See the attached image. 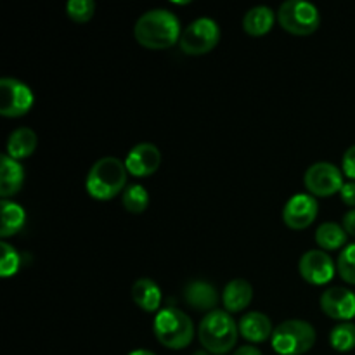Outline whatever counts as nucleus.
I'll return each mask as SVG.
<instances>
[{
  "label": "nucleus",
  "instance_id": "nucleus-1",
  "mask_svg": "<svg viewBox=\"0 0 355 355\" xmlns=\"http://www.w3.org/2000/svg\"><path fill=\"white\" fill-rule=\"evenodd\" d=\"M180 21L172 10L151 9L142 14L134 26V37L142 47L162 51L180 40Z\"/></svg>",
  "mask_w": 355,
  "mask_h": 355
},
{
  "label": "nucleus",
  "instance_id": "nucleus-2",
  "mask_svg": "<svg viewBox=\"0 0 355 355\" xmlns=\"http://www.w3.org/2000/svg\"><path fill=\"white\" fill-rule=\"evenodd\" d=\"M127 173L128 170L121 159L114 156H104L90 166L85 180L87 193L97 201L113 200L125 191Z\"/></svg>",
  "mask_w": 355,
  "mask_h": 355
},
{
  "label": "nucleus",
  "instance_id": "nucleus-3",
  "mask_svg": "<svg viewBox=\"0 0 355 355\" xmlns=\"http://www.w3.org/2000/svg\"><path fill=\"white\" fill-rule=\"evenodd\" d=\"M239 328L231 314L225 311H211L198 326V338L207 352L222 355L236 347Z\"/></svg>",
  "mask_w": 355,
  "mask_h": 355
},
{
  "label": "nucleus",
  "instance_id": "nucleus-4",
  "mask_svg": "<svg viewBox=\"0 0 355 355\" xmlns=\"http://www.w3.org/2000/svg\"><path fill=\"white\" fill-rule=\"evenodd\" d=\"M153 329H155L156 340L170 350L186 349L194 338L193 319L175 307H166L159 311Z\"/></svg>",
  "mask_w": 355,
  "mask_h": 355
},
{
  "label": "nucleus",
  "instance_id": "nucleus-5",
  "mask_svg": "<svg viewBox=\"0 0 355 355\" xmlns=\"http://www.w3.org/2000/svg\"><path fill=\"white\" fill-rule=\"evenodd\" d=\"M272 349L279 355H304L314 347L315 329L302 319H288L272 333Z\"/></svg>",
  "mask_w": 355,
  "mask_h": 355
},
{
  "label": "nucleus",
  "instance_id": "nucleus-6",
  "mask_svg": "<svg viewBox=\"0 0 355 355\" xmlns=\"http://www.w3.org/2000/svg\"><path fill=\"white\" fill-rule=\"evenodd\" d=\"M277 21L288 33L305 37L318 31L321 24V14L318 7L307 0H286L277 10Z\"/></svg>",
  "mask_w": 355,
  "mask_h": 355
},
{
  "label": "nucleus",
  "instance_id": "nucleus-7",
  "mask_svg": "<svg viewBox=\"0 0 355 355\" xmlns=\"http://www.w3.org/2000/svg\"><path fill=\"white\" fill-rule=\"evenodd\" d=\"M220 40V28L211 17H198L196 21L184 28L179 45L184 54L203 55L214 51Z\"/></svg>",
  "mask_w": 355,
  "mask_h": 355
},
{
  "label": "nucleus",
  "instance_id": "nucleus-8",
  "mask_svg": "<svg viewBox=\"0 0 355 355\" xmlns=\"http://www.w3.org/2000/svg\"><path fill=\"white\" fill-rule=\"evenodd\" d=\"M33 92L17 78L3 76L0 80V114L6 118H21L33 106Z\"/></svg>",
  "mask_w": 355,
  "mask_h": 355
},
{
  "label": "nucleus",
  "instance_id": "nucleus-9",
  "mask_svg": "<svg viewBox=\"0 0 355 355\" xmlns=\"http://www.w3.org/2000/svg\"><path fill=\"white\" fill-rule=\"evenodd\" d=\"M304 184L314 198H328L340 193L343 187V172L328 162H318L307 168Z\"/></svg>",
  "mask_w": 355,
  "mask_h": 355
},
{
  "label": "nucleus",
  "instance_id": "nucleus-10",
  "mask_svg": "<svg viewBox=\"0 0 355 355\" xmlns=\"http://www.w3.org/2000/svg\"><path fill=\"white\" fill-rule=\"evenodd\" d=\"M298 272L302 279L307 281L309 284L322 286L335 277L336 263L324 250H309L300 257Z\"/></svg>",
  "mask_w": 355,
  "mask_h": 355
},
{
  "label": "nucleus",
  "instance_id": "nucleus-11",
  "mask_svg": "<svg viewBox=\"0 0 355 355\" xmlns=\"http://www.w3.org/2000/svg\"><path fill=\"white\" fill-rule=\"evenodd\" d=\"M319 214V205L312 194H295L283 208V220L293 231H302L314 224Z\"/></svg>",
  "mask_w": 355,
  "mask_h": 355
},
{
  "label": "nucleus",
  "instance_id": "nucleus-12",
  "mask_svg": "<svg viewBox=\"0 0 355 355\" xmlns=\"http://www.w3.org/2000/svg\"><path fill=\"white\" fill-rule=\"evenodd\" d=\"M321 309L328 318L347 322L355 318V293L342 286L328 288L321 295Z\"/></svg>",
  "mask_w": 355,
  "mask_h": 355
},
{
  "label": "nucleus",
  "instance_id": "nucleus-13",
  "mask_svg": "<svg viewBox=\"0 0 355 355\" xmlns=\"http://www.w3.org/2000/svg\"><path fill=\"white\" fill-rule=\"evenodd\" d=\"M162 153L151 142H141L128 151L125 166L134 177H149L159 168Z\"/></svg>",
  "mask_w": 355,
  "mask_h": 355
},
{
  "label": "nucleus",
  "instance_id": "nucleus-14",
  "mask_svg": "<svg viewBox=\"0 0 355 355\" xmlns=\"http://www.w3.org/2000/svg\"><path fill=\"white\" fill-rule=\"evenodd\" d=\"M184 300L191 309L198 312H211L217 311L218 304V293L215 290L214 284L207 283V281H191L186 288H184Z\"/></svg>",
  "mask_w": 355,
  "mask_h": 355
},
{
  "label": "nucleus",
  "instance_id": "nucleus-15",
  "mask_svg": "<svg viewBox=\"0 0 355 355\" xmlns=\"http://www.w3.org/2000/svg\"><path fill=\"white\" fill-rule=\"evenodd\" d=\"M239 333L245 340H248L250 343H262L267 338H272V322L262 312H248V314L243 315L238 322Z\"/></svg>",
  "mask_w": 355,
  "mask_h": 355
},
{
  "label": "nucleus",
  "instance_id": "nucleus-16",
  "mask_svg": "<svg viewBox=\"0 0 355 355\" xmlns=\"http://www.w3.org/2000/svg\"><path fill=\"white\" fill-rule=\"evenodd\" d=\"M24 184V168L9 155L2 156L0 163V196L2 200L16 196Z\"/></svg>",
  "mask_w": 355,
  "mask_h": 355
},
{
  "label": "nucleus",
  "instance_id": "nucleus-17",
  "mask_svg": "<svg viewBox=\"0 0 355 355\" xmlns=\"http://www.w3.org/2000/svg\"><path fill=\"white\" fill-rule=\"evenodd\" d=\"M253 300V286L250 284V281L241 279V277H236V279L229 281L227 286L224 288V293H222V302H224L225 312H241L252 304Z\"/></svg>",
  "mask_w": 355,
  "mask_h": 355
},
{
  "label": "nucleus",
  "instance_id": "nucleus-18",
  "mask_svg": "<svg viewBox=\"0 0 355 355\" xmlns=\"http://www.w3.org/2000/svg\"><path fill=\"white\" fill-rule=\"evenodd\" d=\"M132 300L144 312H156L162 305V290L149 277H141L132 284Z\"/></svg>",
  "mask_w": 355,
  "mask_h": 355
},
{
  "label": "nucleus",
  "instance_id": "nucleus-19",
  "mask_svg": "<svg viewBox=\"0 0 355 355\" xmlns=\"http://www.w3.org/2000/svg\"><path fill=\"white\" fill-rule=\"evenodd\" d=\"M276 23V12L267 6H257L243 17V30L252 37H262L272 30Z\"/></svg>",
  "mask_w": 355,
  "mask_h": 355
},
{
  "label": "nucleus",
  "instance_id": "nucleus-20",
  "mask_svg": "<svg viewBox=\"0 0 355 355\" xmlns=\"http://www.w3.org/2000/svg\"><path fill=\"white\" fill-rule=\"evenodd\" d=\"M37 144H38L37 134H35L31 128L28 127L16 128V130L9 135L6 155H9L10 158L19 162V159H24L28 158V156L33 155L35 149H37Z\"/></svg>",
  "mask_w": 355,
  "mask_h": 355
},
{
  "label": "nucleus",
  "instance_id": "nucleus-21",
  "mask_svg": "<svg viewBox=\"0 0 355 355\" xmlns=\"http://www.w3.org/2000/svg\"><path fill=\"white\" fill-rule=\"evenodd\" d=\"M2 208V225H0V236L6 241L10 236L17 234L21 229L24 227V222H26V211L21 205L14 203V201L2 200L0 203Z\"/></svg>",
  "mask_w": 355,
  "mask_h": 355
},
{
  "label": "nucleus",
  "instance_id": "nucleus-22",
  "mask_svg": "<svg viewBox=\"0 0 355 355\" xmlns=\"http://www.w3.org/2000/svg\"><path fill=\"white\" fill-rule=\"evenodd\" d=\"M315 243L321 246L324 252H335L345 246L347 243V231L343 225L336 222H324L315 231Z\"/></svg>",
  "mask_w": 355,
  "mask_h": 355
},
{
  "label": "nucleus",
  "instance_id": "nucleus-23",
  "mask_svg": "<svg viewBox=\"0 0 355 355\" xmlns=\"http://www.w3.org/2000/svg\"><path fill=\"white\" fill-rule=\"evenodd\" d=\"M121 203L130 214H142L149 207V194L141 184H130L121 194Z\"/></svg>",
  "mask_w": 355,
  "mask_h": 355
},
{
  "label": "nucleus",
  "instance_id": "nucleus-24",
  "mask_svg": "<svg viewBox=\"0 0 355 355\" xmlns=\"http://www.w3.org/2000/svg\"><path fill=\"white\" fill-rule=\"evenodd\" d=\"M329 343L338 352H350L355 349V324L354 322H340L329 333Z\"/></svg>",
  "mask_w": 355,
  "mask_h": 355
},
{
  "label": "nucleus",
  "instance_id": "nucleus-25",
  "mask_svg": "<svg viewBox=\"0 0 355 355\" xmlns=\"http://www.w3.org/2000/svg\"><path fill=\"white\" fill-rule=\"evenodd\" d=\"M336 270L345 283L355 284V243H350L340 252Z\"/></svg>",
  "mask_w": 355,
  "mask_h": 355
},
{
  "label": "nucleus",
  "instance_id": "nucleus-26",
  "mask_svg": "<svg viewBox=\"0 0 355 355\" xmlns=\"http://www.w3.org/2000/svg\"><path fill=\"white\" fill-rule=\"evenodd\" d=\"M0 253H2V257H0V276L7 279L19 270L21 257L16 252V248L7 241L0 243Z\"/></svg>",
  "mask_w": 355,
  "mask_h": 355
},
{
  "label": "nucleus",
  "instance_id": "nucleus-27",
  "mask_svg": "<svg viewBox=\"0 0 355 355\" xmlns=\"http://www.w3.org/2000/svg\"><path fill=\"white\" fill-rule=\"evenodd\" d=\"M94 12H96L94 0H69L66 3V14L76 23H87L92 19Z\"/></svg>",
  "mask_w": 355,
  "mask_h": 355
},
{
  "label": "nucleus",
  "instance_id": "nucleus-28",
  "mask_svg": "<svg viewBox=\"0 0 355 355\" xmlns=\"http://www.w3.org/2000/svg\"><path fill=\"white\" fill-rule=\"evenodd\" d=\"M342 166H343V173L350 179H355V144L350 146L349 149L345 151L342 158Z\"/></svg>",
  "mask_w": 355,
  "mask_h": 355
},
{
  "label": "nucleus",
  "instance_id": "nucleus-29",
  "mask_svg": "<svg viewBox=\"0 0 355 355\" xmlns=\"http://www.w3.org/2000/svg\"><path fill=\"white\" fill-rule=\"evenodd\" d=\"M340 196H342L343 203L355 208V180L343 184L342 191H340Z\"/></svg>",
  "mask_w": 355,
  "mask_h": 355
},
{
  "label": "nucleus",
  "instance_id": "nucleus-30",
  "mask_svg": "<svg viewBox=\"0 0 355 355\" xmlns=\"http://www.w3.org/2000/svg\"><path fill=\"white\" fill-rule=\"evenodd\" d=\"M343 229L347 231V234L355 238V208L343 215Z\"/></svg>",
  "mask_w": 355,
  "mask_h": 355
},
{
  "label": "nucleus",
  "instance_id": "nucleus-31",
  "mask_svg": "<svg viewBox=\"0 0 355 355\" xmlns=\"http://www.w3.org/2000/svg\"><path fill=\"white\" fill-rule=\"evenodd\" d=\"M234 355H262L257 347H252V345H245V347H239L238 350H236Z\"/></svg>",
  "mask_w": 355,
  "mask_h": 355
},
{
  "label": "nucleus",
  "instance_id": "nucleus-32",
  "mask_svg": "<svg viewBox=\"0 0 355 355\" xmlns=\"http://www.w3.org/2000/svg\"><path fill=\"white\" fill-rule=\"evenodd\" d=\"M128 355H156V354L149 352V350H144V349H139V350H132Z\"/></svg>",
  "mask_w": 355,
  "mask_h": 355
}]
</instances>
